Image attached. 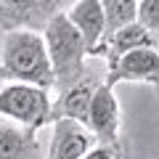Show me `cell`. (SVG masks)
Masks as SVG:
<instances>
[{
  "label": "cell",
  "mask_w": 159,
  "mask_h": 159,
  "mask_svg": "<svg viewBox=\"0 0 159 159\" xmlns=\"http://www.w3.org/2000/svg\"><path fill=\"white\" fill-rule=\"evenodd\" d=\"M146 45H157V40H154L135 19V21L125 24V27L114 29L111 34H106V40L101 43V48L96 51L93 58H103L106 64H114L119 56H125V53L135 51V48H146Z\"/></svg>",
  "instance_id": "obj_11"
},
{
  "label": "cell",
  "mask_w": 159,
  "mask_h": 159,
  "mask_svg": "<svg viewBox=\"0 0 159 159\" xmlns=\"http://www.w3.org/2000/svg\"><path fill=\"white\" fill-rule=\"evenodd\" d=\"M106 82L111 88L119 82H143V85L159 88V48H135L119 56L114 64H106Z\"/></svg>",
  "instance_id": "obj_6"
},
{
  "label": "cell",
  "mask_w": 159,
  "mask_h": 159,
  "mask_svg": "<svg viewBox=\"0 0 159 159\" xmlns=\"http://www.w3.org/2000/svg\"><path fill=\"white\" fill-rule=\"evenodd\" d=\"M74 3H77V0H56V6L61 8V11H66L69 6H74Z\"/></svg>",
  "instance_id": "obj_15"
},
{
  "label": "cell",
  "mask_w": 159,
  "mask_h": 159,
  "mask_svg": "<svg viewBox=\"0 0 159 159\" xmlns=\"http://www.w3.org/2000/svg\"><path fill=\"white\" fill-rule=\"evenodd\" d=\"M3 34L6 32H3V27H0V48H3ZM0 80H3V72H0Z\"/></svg>",
  "instance_id": "obj_16"
},
{
  "label": "cell",
  "mask_w": 159,
  "mask_h": 159,
  "mask_svg": "<svg viewBox=\"0 0 159 159\" xmlns=\"http://www.w3.org/2000/svg\"><path fill=\"white\" fill-rule=\"evenodd\" d=\"M85 125L90 127V133L96 135L98 143H106V146H119V127H122V109H119V98L114 93V88L109 82H101L90 101L88 109V119Z\"/></svg>",
  "instance_id": "obj_4"
},
{
  "label": "cell",
  "mask_w": 159,
  "mask_h": 159,
  "mask_svg": "<svg viewBox=\"0 0 159 159\" xmlns=\"http://www.w3.org/2000/svg\"><path fill=\"white\" fill-rule=\"evenodd\" d=\"M0 72L3 80H16L29 82L53 90L56 74L48 56V45L43 32L32 29H11L3 34V48H0Z\"/></svg>",
  "instance_id": "obj_1"
},
{
  "label": "cell",
  "mask_w": 159,
  "mask_h": 159,
  "mask_svg": "<svg viewBox=\"0 0 159 159\" xmlns=\"http://www.w3.org/2000/svg\"><path fill=\"white\" fill-rule=\"evenodd\" d=\"M96 143V135L85 122L72 117H53L45 159H82Z\"/></svg>",
  "instance_id": "obj_5"
},
{
  "label": "cell",
  "mask_w": 159,
  "mask_h": 159,
  "mask_svg": "<svg viewBox=\"0 0 159 159\" xmlns=\"http://www.w3.org/2000/svg\"><path fill=\"white\" fill-rule=\"evenodd\" d=\"M43 37H45L48 56H51L53 74H56V85H53V96H56V93H61L64 88H69L72 82H77L85 74L90 51H88L82 34L66 19L64 11H58L48 21V27L43 29Z\"/></svg>",
  "instance_id": "obj_2"
},
{
  "label": "cell",
  "mask_w": 159,
  "mask_h": 159,
  "mask_svg": "<svg viewBox=\"0 0 159 159\" xmlns=\"http://www.w3.org/2000/svg\"><path fill=\"white\" fill-rule=\"evenodd\" d=\"M138 24L159 45V0H138Z\"/></svg>",
  "instance_id": "obj_13"
},
{
  "label": "cell",
  "mask_w": 159,
  "mask_h": 159,
  "mask_svg": "<svg viewBox=\"0 0 159 159\" xmlns=\"http://www.w3.org/2000/svg\"><path fill=\"white\" fill-rule=\"evenodd\" d=\"M0 159H45L37 130L0 117Z\"/></svg>",
  "instance_id": "obj_9"
},
{
  "label": "cell",
  "mask_w": 159,
  "mask_h": 159,
  "mask_svg": "<svg viewBox=\"0 0 159 159\" xmlns=\"http://www.w3.org/2000/svg\"><path fill=\"white\" fill-rule=\"evenodd\" d=\"M53 90L29 82L8 80L0 85V117H8L19 125L34 127H51L53 122Z\"/></svg>",
  "instance_id": "obj_3"
},
{
  "label": "cell",
  "mask_w": 159,
  "mask_h": 159,
  "mask_svg": "<svg viewBox=\"0 0 159 159\" xmlns=\"http://www.w3.org/2000/svg\"><path fill=\"white\" fill-rule=\"evenodd\" d=\"M82 159H122V148L119 146H106V143H96Z\"/></svg>",
  "instance_id": "obj_14"
},
{
  "label": "cell",
  "mask_w": 159,
  "mask_h": 159,
  "mask_svg": "<svg viewBox=\"0 0 159 159\" xmlns=\"http://www.w3.org/2000/svg\"><path fill=\"white\" fill-rule=\"evenodd\" d=\"M66 19L77 27V32L82 34L90 56H96V51L101 48L103 37H106V16H103L101 0H77L74 6H69Z\"/></svg>",
  "instance_id": "obj_10"
},
{
  "label": "cell",
  "mask_w": 159,
  "mask_h": 159,
  "mask_svg": "<svg viewBox=\"0 0 159 159\" xmlns=\"http://www.w3.org/2000/svg\"><path fill=\"white\" fill-rule=\"evenodd\" d=\"M96 69L88 66L85 74L72 82L69 88H64L61 93L53 96V117H72V119H80L85 122L88 119V109H90V101L96 96L98 85L106 82V77H96Z\"/></svg>",
  "instance_id": "obj_8"
},
{
  "label": "cell",
  "mask_w": 159,
  "mask_h": 159,
  "mask_svg": "<svg viewBox=\"0 0 159 159\" xmlns=\"http://www.w3.org/2000/svg\"><path fill=\"white\" fill-rule=\"evenodd\" d=\"M101 6L106 16V34L138 19V0H101Z\"/></svg>",
  "instance_id": "obj_12"
},
{
  "label": "cell",
  "mask_w": 159,
  "mask_h": 159,
  "mask_svg": "<svg viewBox=\"0 0 159 159\" xmlns=\"http://www.w3.org/2000/svg\"><path fill=\"white\" fill-rule=\"evenodd\" d=\"M61 8L56 0H0V27L3 32L11 29H32L43 32Z\"/></svg>",
  "instance_id": "obj_7"
}]
</instances>
